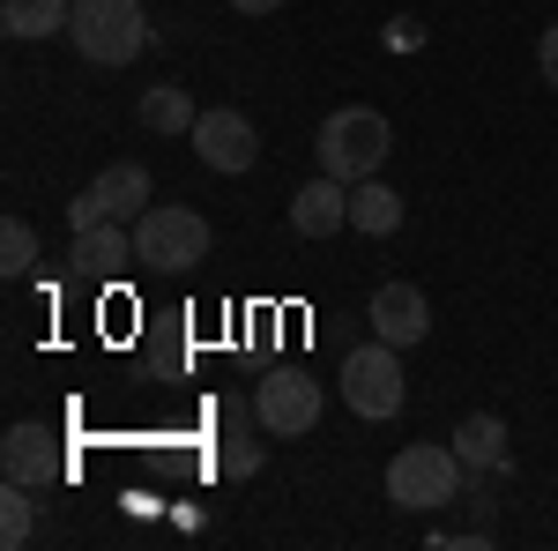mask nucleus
Returning <instances> with one entry per match:
<instances>
[{
	"label": "nucleus",
	"instance_id": "obj_1",
	"mask_svg": "<svg viewBox=\"0 0 558 551\" xmlns=\"http://www.w3.org/2000/svg\"><path fill=\"white\" fill-rule=\"evenodd\" d=\"M313 149H320V171H328V179L357 187V179H380L395 134H387V120L373 105H343V112L320 120V142H313Z\"/></svg>",
	"mask_w": 558,
	"mask_h": 551
},
{
	"label": "nucleus",
	"instance_id": "obj_2",
	"mask_svg": "<svg viewBox=\"0 0 558 551\" xmlns=\"http://www.w3.org/2000/svg\"><path fill=\"white\" fill-rule=\"evenodd\" d=\"M470 492V463L454 455V447H439V440H425V447H402L395 463H387V500L410 514H432L447 507V500H462Z\"/></svg>",
	"mask_w": 558,
	"mask_h": 551
},
{
	"label": "nucleus",
	"instance_id": "obj_3",
	"mask_svg": "<svg viewBox=\"0 0 558 551\" xmlns=\"http://www.w3.org/2000/svg\"><path fill=\"white\" fill-rule=\"evenodd\" d=\"M68 38L97 68H128V60H142V45H149V15H142V0H75Z\"/></svg>",
	"mask_w": 558,
	"mask_h": 551
},
{
	"label": "nucleus",
	"instance_id": "obj_4",
	"mask_svg": "<svg viewBox=\"0 0 558 551\" xmlns=\"http://www.w3.org/2000/svg\"><path fill=\"white\" fill-rule=\"evenodd\" d=\"M134 254H142V268H194V261H209V216L179 209V202H149L134 216Z\"/></svg>",
	"mask_w": 558,
	"mask_h": 551
},
{
	"label": "nucleus",
	"instance_id": "obj_5",
	"mask_svg": "<svg viewBox=\"0 0 558 551\" xmlns=\"http://www.w3.org/2000/svg\"><path fill=\"white\" fill-rule=\"evenodd\" d=\"M343 403L357 418H402V403H410V381H402V350L395 343H365V350H350L343 358Z\"/></svg>",
	"mask_w": 558,
	"mask_h": 551
},
{
	"label": "nucleus",
	"instance_id": "obj_6",
	"mask_svg": "<svg viewBox=\"0 0 558 551\" xmlns=\"http://www.w3.org/2000/svg\"><path fill=\"white\" fill-rule=\"evenodd\" d=\"M320 410H328V395H320V381H313L305 366H276V373L254 387V424H260V432H276V440L313 432Z\"/></svg>",
	"mask_w": 558,
	"mask_h": 551
},
{
	"label": "nucleus",
	"instance_id": "obj_7",
	"mask_svg": "<svg viewBox=\"0 0 558 551\" xmlns=\"http://www.w3.org/2000/svg\"><path fill=\"white\" fill-rule=\"evenodd\" d=\"M149 202H157V187H149V171H142V165H105L83 194L68 202V224H75V231H97V224H134Z\"/></svg>",
	"mask_w": 558,
	"mask_h": 551
},
{
	"label": "nucleus",
	"instance_id": "obj_8",
	"mask_svg": "<svg viewBox=\"0 0 558 551\" xmlns=\"http://www.w3.org/2000/svg\"><path fill=\"white\" fill-rule=\"evenodd\" d=\"M194 157H202L209 171H254V157H260L254 120H246V112H231V105L202 112V120H194Z\"/></svg>",
	"mask_w": 558,
	"mask_h": 551
},
{
	"label": "nucleus",
	"instance_id": "obj_9",
	"mask_svg": "<svg viewBox=\"0 0 558 551\" xmlns=\"http://www.w3.org/2000/svg\"><path fill=\"white\" fill-rule=\"evenodd\" d=\"M0 469H8V484H60L68 477V455H60V440L45 432V424H8V440H0Z\"/></svg>",
	"mask_w": 558,
	"mask_h": 551
},
{
	"label": "nucleus",
	"instance_id": "obj_10",
	"mask_svg": "<svg viewBox=\"0 0 558 551\" xmlns=\"http://www.w3.org/2000/svg\"><path fill=\"white\" fill-rule=\"evenodd\" d=\"M365 321H373V336L395 343V350H410V343L432 336V306L417 284H380L373 291V306H365Z\"/></svg>",
	"mask_w": 558,
	"mask_h": 551
},
{
	"label": "nucleus",
	"instance_id": "obj_11",
	"mask_svg": "<svg viewBox=\"0 0 558 551\" xmlns=\"http://www.w3.org/2000/svg\"><path fill=\"white\" fill-rule=\"evenodd\" d=\"M343 224H350V187L343 179L320 171V179H305L299 194H291V231H299V239H328V231H343Z\"/></svg>",
	"mask_w": 558,
	"mask_h": 551
},
{
	"label": "nucleus",
	"instance_id": "obj_12",
	"mask_svg": "<svg viewBox=\"0 0 558 551\" xmlns=\"http://www.w3.org/2000/svg\"><path fill=\"white\" fill-rule=\"evenodd\" d=\"M68 261H75V276L83 284H112L120 268H134V231H120V224H97V231H75V247H68Z\"/></svg>",
	"mask_w": 558,
	"mask_h": 551
},
{
	"label": "nucleus",
	"instance_id": "obj_13",
	"mask_svg": "<svg viewBox=\"0 0 558 551\" xmlns=\"http://www.w3.org/2000/svg\"><path fill=\"white\" fill-rule=\"evenodd\" d=\"M454 455L470 463V477H499V469L514 463V447H507V418H499V410H476V418H462V432H454Z\"/></svg>",
	"mask_w": 558,
	"mask_h": 551
},
{
	"label": "nucleus",
	"instance_id": "obj_14",
	"mask_svg": "<svg viewBox=\"0 0 558 551\" xmlns=\"http://www.w3.org/2000/svg\"><path fill=\"white\" fill-rule=\"evenodd\" d=\"M402 224V194L380 187V179H357L350 187V231H365V239H387Z\"/></svg>",
	"mask_w": 558,
	"mask_h": 551
},
{
	"label": "nucleus",
	"instance_id": "obj_15",
	"mask_svg": "<svg viewBox=\"0 0 558 551\" xmlns=\"http://www.w3.org/2000/svg\"><path fill=\"white\" fill-rule=\"evenodd\" d=\"M68 15H75V0H0L8 38H52V31H68Z\"/></svg>",
	"mask_w": 558,
	"mask_h": 551
},
{
	"label": "nucleus",
	"instance_id": "obj_16",
	"mask_svg": "<svg viewBox=\"0 0 558 551\" xmlns=\"http://www.w3.org/2000/svg\"><path fill=\"white\" fill-rule=\"evenodd\" d=\"M194 120H202V112H194V97L179 83H157L142 97V128L149 134H194Z\"/></svg>",
	"mask_w": 558,
	"mask_h": 551
},
{
	"label": "nucleus",
	"instance_id": "obj_17",
	"mask_svg": "<svg viewBox=\"0 0 558 551\" xmlns=\"http://www.w3.org/2000/svg\"><path fill=\"white\" fill-rule=\"evenodd\" d=\"M31 529H38L31 484H8V492H0V544H8V551H23V544H31Z\"/></svg>",
	"mask_w": 558,
	"mask_h": 551
},
{
	"label": "nucleus",
	"instance_id": "obj_18",
	"mask_svg": "<svg viewBox=\"0 0 558 551\" xmlns=\"http://www.w3.org/2000/svg\"><path fill=\"white\" fill-rule=\"evenodd\" d=\"M0 268H8V276H31V268H38V231H31L23 216L0 224Z\"/></svg>",
	"mask_w": 558,
	"mask_h": 551
},
{
	"label": "nucleus",
	"instance_id": "obj_19",
	"mask_svg": "<svg viewBox=\"0 0 558 551\" xmlns=\"http://www.w3.org/2000/svg\"><path fill=\"white\" fill-rule=\"evenodd\" d=\"M216 463H223V477H254L268 455H260V440H223V455H216Z\"/></svg>",
	"mask_w": 558,
	"mask_h": 551
},
{
	"label": "nucleus",
	"instance_id": "obj_20",
	"mask_svg": "<svg viewBox=\"0 0 558 551\" xmlns=\"http://www.w3.org/2000/svg\"><path fill=\"white\" fill-rule=\"evenodd\" d=\"M536 68H544V83L558 89V23L544 31V45H536Z\"/></svg>",
	"mask_w": 558,
	"mask_h": 551
},
{
	"label": "nucleus",
	"instance_id": "obj_21",
	"mask_svg": "<svg viewBox=\"0 0 558 551\" xmlns=\"http://www.w3.org/2000/svg\"><path fill=\"white\" fill-rule=\"evenodd\" d=\"M231 8H239V15H276L283 0H231Z\"/></svg>",
	"mask_w": 558,
	"mask_h": 551
}]
</instances>
